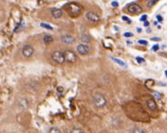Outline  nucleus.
<instances>
[{
  "instance_id": "f257e3e1",
  "label": "nucleus",
  "mask_w": 167,
  "mask_h": 133,
  "mask_svg": "<svg viewBox=\"0 0 167 133\" xmlns=\"http://www.w3.org/2000/svg\"><path fill=\"white\" fill-rule=\"evenodd\" d=\"M66 10L71 16H76L78 15L81 10V7L78 3L75 2H71L66 5Z\"/></svg>"
},
{
  "instance_id": "f03ea898",
  "label": "nucleus",
  "mask_w": 167,
  "mask_h": 133,
  "mask_svg": "<svg viewBox=\"0 0 167 133\" xmlns=\"http://www.w3.org/2000/svg\"><path fill=\"white\" fill-rule=\"evenodd\" d=\"M93 103L97 108H102L106 105L107 100H106L105 96L101 94H98L94 96Z\"/></svg>"
},
{
  "instance_id": "7ed1b4c3",
  "label": "nucleus",
  "mask_w": 167,
  "mask_h": 133,
  "mask_svg": "<svg viewBox=\"0 0 167 133\" xmlns=\"http://www.w3.org/2000/svg\"><path fill=\"white\" fill-rule=\"evenodd\" d=\"M52 59L54 61H55L56 63L59 64H62L65 62V58H64V55L63 52L60 51H55L52 53Z\"/></svg>"
},
{
  "instance_id": "20e7f679",
  "label": "nucleus",
  "mask_w": 167,
  "mask_h": 133,
  "mask_svg": "<svg viewBox=\"0 0 167 133\" xmlns=\"http://www.w3.org/2000/svg\"><path fill=\"white\" fill-rule=\"evenodd\" d=\"M63 55H64V58H65V61H66L68 63H74L77 59L75 53L73 51L69 50V49L64 51Z\"/></svg>"
},
{
  "instance_id": "39448f33",
  "label": "nucleus",
  "mask_w": 167,
  "mask_h": 133,
  "mask_svg": "<svg viewBox=\"0 0 167 133\" xmlns=\"http://www.w3.org/2000/svg\"><path fill=\"white\" fill-rule=\"evenodd\" d=\"M34 51H35L34 48L32 47L31 45L27 44V45H24L23 47L21 52H22V55L25 58H30L34 54Z\"/></svg>"
},
{
  "instance_id": "423d86ee",
  "label": "nucleus",
  "mask_w": 167,
  "mask_h": 133,
  "mask_svg": "<svg viewBox=\"0 0 167 133\" xmlns=\"http://www.w3.org/2000/svg\"><path fill=\"white\" fill-rule=\"evenodd\" d=\"M90 51V48L89 46L86 45V44H79L77 47V52H78V54L81 55V56H86L87 55Z\"/></svg>"
},
{
  "instance_id": "0eeeda50",
  "label": "nucleus",
  "mask_w": 167,
  "mask_h": 133,
  "mask_svg": "<svg viewBox=\"0 0 167 133\" xmlns=\"http://www.w3.org/2000/svg\"><path fill=\"white\" fill-rule=\"evenodd\" d=\"M128 10L132 13V14H139L142 13V8L140 5H138V4H132L129 6L128 8Z\"/></svg>"
},
{
  "instance_id": "6e6552de",
  "label": "nucleus",
  "mask_w": 167,
  "mask_h": 133,
  "mask_svg": "<svg viewBox=\"0 0 167 133\" xmlns=\"http://www.w3.org/2000/svg\"><path fill=\"white\" fill-rule=\"evenodd\" d=\"M86 18L91 21V22H97L99 20V17H98V15L93 12V11H89V12H87L86 13V15H85Z\"/></svg>"
},
{
  "instance_id": "1a4fd4ad",
  "label": "nucleus",
  "mask_w": 167,
  "mask_h": 133,
  "mask_svg": "<svg viewBox=\"0 0 167 133\" xmlns=\"http://www.w3.org/2000/svg\"><path fill=\"white\" fill-rule=\"evenodd\" d=\"M61 40H62V42H63L64 43L72 44V43H73L75 41V38H74L73 36H72V35H63V36L61 37Z\"/></svg>"
},
{
  "instance_id": "9d476101",
  "label": "nucleus",
  "mask_w": 167,
  "mask_h": 133,
  "mask_svg": "<svg viewBox=\"0 0 167 133\" xmlns=\"http://www.w3.org/2000/svg\"><path fill=\"white\" fill-rule=\"evenodd\" d=\"M63 13L62 11V10L57 8H53L51 9V15L53 17L56 18V19H59L62 16H63Z\"/></svg>"
},
{
  "instance_id": "9b49d317",
  "label": "nucleus",
  "mask_w": 167,
  "mask_h": 133,
  "mask_svg": "<svg viewBox=\"0 0 167 133\" xmlns=\"http://www.w3.org/2000/svg\"><path fill=\"white\" fill-rule=\"evenodd\" d=\"M147 107L149 108V109H151V110H152V111L157 110V103H156L155 101H154L153 99H151V98L148 99L147 100Z\"/></svg>"
},
{
  "instance_id": "f8f14e48",
  "label": "nucleus",
  "mask_w": 167,
  "mask_h": 133,
  "mask_svg": "<svg viewBox=\"0 0 167 133\" xmlns=\"http://www.w3.org/2000/svg\"><path fill=\"white\" fill-rule=\"evenodd\" d=\"M111 58L113 60L114 62H115L116 64H119L120 66L124 67V68H127V64L124 61H123L122 60H120V59H119V58Z\"/></svg>"
},
{
  "instance_id": "ddd939ff",
  "label": "nucleus",
  "mask_w": 167,
  "mask_h": 133,
  "mask_svg": "<svg viewBox=\"0 0 167 133\" xmlns=\"http://www.w3.org/2000/svg\"><path fill=\"white\" fill-rule=\"evenodd\" d=\"M43 40L45 43H52L54 41V38L50 35H46L44 36Z\"/></svg>"
},
{
  "instance_id": "4468645a",
  "label": "nucleus",
  "mask_w": 167,
  "mask_h": 133,
  "mask_svg": "<svg viewBox=\"0 0 167 133\" xmlns=\"http://www.w3.org/2000/svg\"><path fill=\"white\" fill-rule=\"evenodd\" d=\"M81 41H83V42H84V43H89V42L91 40L90 36L87 35V34H82V35H81Z\"/></svg>"
},
{
  "instance_id": "2eb2a0df",
  "label": "nucleus",
  "mask_w": 167,
  "mask_h": 133,
  "mask_svg": "<svg viewBox=\"0 0 167 133\" xmlns=\"http://www.w3.org/2000/svg\"><path fill=\"white\" fill-rule=\"evenodd\" d=\"M48 133H61V131L58 127L53 126V127L50 128Z\"/></svg>"
},
{
  "instance_id": "dca6fc26",
  "label": "nucleus",
  "mask_w": 167,
  "mask_h": 133,
  "mask_svg": "<svg viewBox=\"0 0 167 133\" xmlns=\"http://www.w3.org/2000/svg\"><path fill=\"white\" fill-rule=\"evenodd\" d=\"M40 26L42 27V28H45V29H49V30H52L53 29V27L49 25V24H48V23H41V24H40Z\"/></svg>"
},
{
  "instance_id": "f3484780",
  "label": "nucleus",
  "mask_w": 167,
  "mask_h": 133,
  "mask_svg": "<svg viewBox=\"0 0 167 133\" xmlns=\"http://www.w3.org/2000/svg\"><path fill=\"white\" fill-rule=\"evenodd\" d=\"M158 1H159V0H150V1L147 2V7H148V8H152Z\"/></svg>"
},
{
  "instance_id": "a211bd4d",
  "label": "nucleus",
  "mask_w": 167,
  "mask_h": 133,
  "mask_svg": "<svg viewBox=\"0 0 167 133\" xmlns=\"http://www.w3.org/2000/svg\"><path fill=\"white\" fill-rule=\"evenodd\" d=\"M69 133H84V132L83 130H81V129L75 127V128H73V129H71V131H70V132Z\"/></svg>"
},
{
  "instance_id": "6ab92c4d",
  "label": "nucleus",
  "mask_w": 167,
  "mask_h": 133,
  "mask_svg": "<svg viewBox=\"0 0 167 133\" xmlns=\"http://www.w3.org/2000/svg\"><path fill=\"white\" fill-rule=\"evenodd\" d=\"M133 133H146V132H145L143 129H141V128H135V129H133Z\"/></svg>"
},
{
  "instance_id": "aec40b11",
  "label": "nucleus",
  "mask_w": 167,
  "mask_h": 133,
  "mask_svg": "<svg viewBox=\"0 0 167 133\" xmlns=\"http://www.w3.org/2000/svg\"><path fill=\"white\" fill-rule=\"evenodd\" d=\"M154 82L152 80V79H149V80H147V82H146V83H145V85L147 86V87H151L152 86L154 85Z\"/></svg>"
},
{
  "instance_id": "412c9836",
  "label": "nucleus",
  "mask_w": 167,
  "mask_h": 133,
  "mask_svg": "<svg viewBox=\"0 0 167 133\" xmlns=\"http://www.w3.org/2000/svg\"><path fill=\"white\" fill-rule=\"evenodd\" d=\"M136 61H138V63H139V64H141V63H144L145 61V59L143 58L142 57H136Z\"/></svg>"
},
{
  "instance_id": "4be33fe9",
  "label": "nucleus",
  "mask_w": 167,
  "mask_h": 133,
  "mask_svg": "<svg viewBox=\"0 0 167 133\" xmlns=\"http://www.w3.org/2000/svg\"><path fill=\"white\" fill-rule=\"evenodd\" d=\"M124 36L126 37V38H130V37H133V34L132 32L128 31V32H125V33L124 34Z\"/></svg>"
},
{
  "instance_id": "5701e85b",
  "label": "nucleus",
  "mask_w": 167,
  "mask_h": 133,
  "mask_svg": "<svg viewBox=\"0 0 167 133\" xmlns=\"http://www.w3.org/2000/svg\"><path fill=\"white\" fill-rule=\"evenodd\" d=\"M138 43H140V44H142V45H147V41L145 40H139L138 41Z\"/></svg>"
},
{
  "instance_id": "b1692460",
  "label": "nucleus",
  "mask_w": 167,
  "mask_h": 133,
  "mask_svg": "<svg viewBox=\"0 0 167 133\" xmlns=\"http://www.w3.org/2000/svg\"><path fill=\"white\" fill-rule=\"evenodd\" d=\"M151 49L153 50V51H154V52H156L157 51L158 49H159V46L157 45V44H155V45H154L152 48H151Z\"/></svg>"
},
{
  "instance_id": "393cba45",
  "label": "nucleus",
  "mask_w": 167,
  "mask_h": 133,
  "mask_svg": "<svg viewBox=\"0 0 167 133\" xmlns=\"http://www.w3.org/2000/svg\"><path fill=\"white\" fill-rule=\"evenodd\" d=\"M147 15H145V14H144V15H142V17H141V18H140V20L141 21H146V19H147Z\"/></svg>"
},
{
  "instance_id": "a878e982",
  "label": "nucleus",
  "mask_w": 167,
  "mask_h": 133,
  "mask_svg": "<svg viewBox=\"0 0 167 133\" xmlns=\"http://www.w3.org/2000/svg\"><path fill=\"white\" fill-rule=\"evenodd\" d=\"M151 40H153V41H160L161 39L158 37H154V38H151Z\"/></svg>"
},
{
  "instance_id": "bb28decb",
  "label": "nucleus",
  "mask_w": 167,
  "mask_h": 133,
  "mask_svg": "<svg viewBox=\"0 0 167 133\" xmlns=\"http://www.w3.org/2000/svg\"><path fill=\"white\" fill-rule=\"evenodd\" d=\"M111 5H112L113 7H118V5H119V4H118V2H116V1H114V2H111Z\"/></svg>"
},
{
  "instance_id": "cd10ccee",
  "label": "nucleus",
  "mask_w": 167,
  "mask_h": 133,
  "mask_svg": "<svg viewBox=\"0 0 167 133\" xmlns=\"http://www.w3.org/2000/svg\"><path fill=\"white\" fill-rule=\"evenodd\" d=\"M122 19H124V21H127V22H128V23H130V20H129V19L127 17H126V16H123V17H122Z\"/></svg>"
},
{
  "instance_id": "c85d7f7f",
  "label": "nucleus",
  "mask_w": 167,
  "mask_h": 133,
  "mask_svg": "<svg viewBox=\"0 0 167 133\" xmlns=\"http://www.w3.org/2000/svg\"><path fill=\"white\" fill-rule=\"evenodd\" d=\"M157 21H159V22H162V21H163V17H162V16H160V15H157Z\"/></svg>"
},
{
  "instance_id": "c756f323",
  "label": "nucleus",
  "mask_w": 167,
  "mask_h": 133,
  "mask_svg": "<svg viewBox=\"0 0 167 133\" xmlns=\"http://www.w3.org/2000/svg\"><path fill=\"white\" fill-rule=\"evenodd\" d=\"M144 26H145V27L148 26H149V22H148V21H147V20H146V21H145V22H144Z\"/></svg>"
},
{
  "instance_id": "7c9ffc66",
  "label": "nucleus",
  "mask_w": 167,
  "mask_h": 133,
  "mask_svg": "<svg viewBox=\"0 0 167 133\" xmlns=\"http://www.w3.org/2000/svg\"><path fill=\"white\" fill-rule=\"evenodd\" d=\"M138 32H141L142 29H138Z\"/></svg>"
},
{
  "instance_id": "2f4dec72",
  "label": "nucleus",
  "mask_w": 167,
  "mask_h": 133,
  "mask_svg": "<svg viewBox=\"0 0 167 133\" xmlns=\"http://www.w3.org/2000/svg\"><path fill=\"white\" fill-rule=\"evenodd\" d=\"M165 75H166V76L167 77V70H166V71H165Z\"/></svg>"
}]
</instances>
